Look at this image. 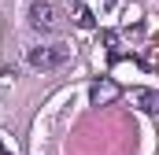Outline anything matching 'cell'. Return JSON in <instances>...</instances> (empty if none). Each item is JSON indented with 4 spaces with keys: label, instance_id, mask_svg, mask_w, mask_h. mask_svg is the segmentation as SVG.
I'll return each mask as SVG.
<instances>
[{
    "label": "cell",
    "instance_id": "5",
    "mask_svg": "<svg viewBox=\"0 0 159 155\" xmlns=\"http://www.w3.org/2000/svg\"><path fill=\"white\" fill-rule=\"evenodd\" d=\"M133 100L141 104V111H148V115H156V104H159V96L152 92V89H141V92H133Z\"/></svg>",
    "mask_w": 159,
    "mask_h": 155
},
{
    "label": "cell",
    "instance_id": "1",
    "mask_svg": "<svg viewBox=\"0 0 159 155\" xmlns=\"http://www.w3.org/2000/svg\"><path fill=\"white\" fill-rule=\"evenodd\" d=\"M70 59V44H34L26 48V63L34 70H56Z\"/></svg>",
    "mask_w": 159,
    "mask_h": 155
},
{
    "label": "cell",
    "instance_id": "6",
    "mask_svg": "<svg viewBox=\"0 0 159 155\" xmlns=\"http://www.w3.org/2000/svg\"><path fill=\"white\" fill-rule=\"evenodd\" d=\"M104 44H111V48H115V44H119V33H115V30H107V33H104Z\"/></svg>",
    "mask_w": 159,
    "mask_h": 155
},
{
    "label": "cell",
    "instance_id": "4",
    "mask_svg": "<svg viewBox=\"0 0 159 155\" xmlns=\"http://www.w3.org/2000/svg\"><path fill=\"white\" fill-rule=\"evenodd\" d=\"M74 26H81V30H93V26H96V15H93L85 4H74Z\"/></svg>",
    "mask_w": 159,
    "mask_h": 155
},
{
    "label": "cell",
    "instance_id": "7",
    "mask_svg": "<svg viewBox=\"0 0 159 155\" xmlns=\"http://www.w3.org/2000/svg\"><path fill=\"white\" fill-rule=\"evenodd\" d=\"M0 155H11V152H7V148H4V137H0Z\"/></svg>",
    "mask_w": 159,
    "mask_h": 155
},
{
    "label": "cell",
    "instance_id": "3",
    "mask_svg": "<svg viewBox=\"0 0 159 155\" xmlns=\"http://www.w3.org/2000/svg\"><path fill=\"white\" fill-rule=\"evenodd\" d=\"M89 100H93L96 107H104V104L119 100V85H115L111 78H100V81H93V85H89Z\"/></svg>",
    "mask_w": 159,
    "mask_h": 155
},
{
    "label": "cell",
    "instance_id": "8",
    "mask_svg": "<svg viewBox=\"0 0 159 155\" xmlns=\"http://www.w3.org/2000/svg\"><path fill=\"white\" fill-rule=\"evenodd\" d=\"M104 7H107V11H111V7H115V0H104Z\"/></svg>",
    "mask_w": 159,
    "mask_h": 155
},
{
    "label": "cell",
    "instance_id": "2",
    "mask_svg": "<svg viewBox=\"0 0 159 155\" xmlns=\"http://www.w3.org/2000/svg\"><path fill=\"white\" fill-rule=\"evenodd\" d=\"M30 26L37 33H59L63 26V15L52 0H30Z\"/></svg>",
    "mask_w": 159,
    "mask_h": 155
}]
</instances>
